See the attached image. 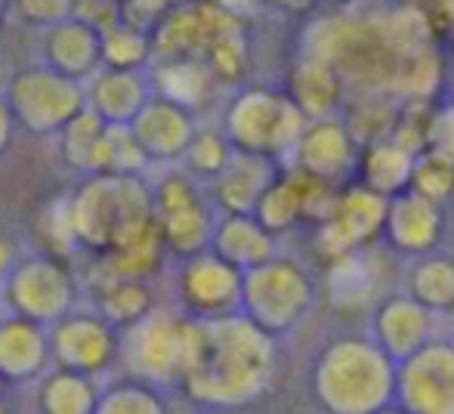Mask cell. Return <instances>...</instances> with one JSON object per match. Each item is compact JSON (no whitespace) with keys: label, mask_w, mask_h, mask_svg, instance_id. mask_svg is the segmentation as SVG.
Wrapping results in <instances>:
<instances>
[{"label":"cell","mask_w":454,"mask_h":414,"mask_svg":"<svg viewBox=\"0 0 454 414\" xmlns=\"http://www.w3.org/2000/svg\"><path fill=\"white\" fill-rule=\"evenodd\" d=\"M275 337L247 316L201 322L198 349L183 378L189 399L210 409H241L266 393L275 371Z\"/></svg>","instance_id":"6da1fadb"},{"label":"cell","mask_w":454,"mask_h":414,"mask_svg":"<svg viewBox=\"0 0 454 414\" xmlns=\"http://www.w3.org/2000/svg\"><path fill=\"white\" fill-rule=\"evenodd\" d=\"M399 365L371 337L343 334L318 349L309 393L322 414H377L395 402Z\"/></svg>","instance_id":"7a4b0ae2"},{"label":"cell","mask_w":454,"mask_h":414,"mask_svg":"<svg viewBox=\"0 0 454 414\" xmlns=\"http://www.w3.org/2000/svg\"><path fill=\"white\" fill-rule=\"evenodd\" d=\"M306 124L294 99L285 93V87H245L235 93V99L226 108V137L232 139L235 152L260 155L285 168L303 137Z\"/></svg>","instance_id":"3957f363"},{"label":"cell","mask_w":454,"mask_h":414,"mask_svg":"<svg viewBox=\"0 0 454 414\" xmlns=\"http://www.w3.org/2000/svg\"><path fill=\"white\" fill-rule=\"evenodd\" d=\"M318 301V285L297 257L278 254L270 263L245 272L241 316L272 334L275 340L306 322Z\"/></svg>","instance_id":"277c9868"},{"label":"cell","mask_w":454,"mask_h":414,"mask_svg":"<svg viewBox=\"0 0 454 414\" xmlns=\"http://www.w3.org/2000/svg\"><path fill=\"white\" fill-rule=\"evenodd\" d=\"M201 322L168 309H152L124 331L121 359L143 384H183L198 349Z\"/></svg>","instance_id":"5b68a950"},{"label":"cell","mask_w":454,"mask_h":414,"mask_svg":"<svg viewBox=\"0 0 454 414\" xmlns=\"http://www.w3.org/2000/svg\"><path fill=\"white\" fill-rule=\"evenodd\" d=\"M10 108L16 124L31 133H62L87 108L84 84L53 72L47 66H31L12 74Z\"/></svg>","instance_id":"8992f818"},{"label":"cell","mask_w":454,"mask_h":414,"mask_svg":"<svg viewBox=\"0 0 454 414\" xmlns=\"http://www.w3.org/2000/svg\"><path fill=\"white\" fill-rule=\"evenodd\" d=\"M4 297L12 316L37 324H56L72 312L74 278L59 257H28L4 282Z\"/></svg>","instance_id":"52a82bcc"},{"label":"cell","mask_w":454,"mask_h":414,"mask_svg":"<svg viewBox=\"0 0 454 414\" xmlns=\"http://www.w3.org/2000/svg\"><path fill=\"white\" fill-rule=\"evenodd\" d=\"M359 158H362V143L349 130L347 121L337 114V118H322L306 124L303 137H300L297 149H294L291 161L285 168L300 170L309 180L347 189L349 183H356Z\"/></svg>","instance_id":"ba28073f"},{"label":"cell","mask_w":454,"mask_h":414,"mask_svg":"<svg viewBox=\"0 0 454 414\" xmlns=\"http://www.w3.org/2000/svg\"><path fill=\"white\" fill-rule=\"evenodd\" d=\"M241 288H245V272L214 251H204L180 263L176 294L185 316L198 322H216L241 312Z\"/></svg>","instance_id":"9c48e42d"},{"label":"cell","mask_w":454,"mask_h":414,"mask_svg":"<svg viewBox=\"0 0 454 414\" xmlns=\"http://www.w3.org/2000/svg\"><path fill=\"white\" fill-rule=\"evenodd\" d=\"M395 402L411 414H454V337H433L402 362Z\"/></svg>","instance_id":"30bf717a"},{"label":"cell","mask_w":454,"mask_h":414,"mask_svg":"<svg viewBox=\"0 0 454 414\" xmlns=\"http://www.w3.org/2000/svg\"><path fill=\"white\" fill-rule=\"evenodd\" d=\"M50 353L59 368L93 378L112 365L121 347L114 324L106 322L99 312H68L50 328Z\"/></svg>","instance_id":"8fae6325"},{"label":"cell","mask_w":454,"mask_h":414,"mask_svg":"<svg viewBox=\"0 0 454 414\" xmlns=\"http://www.w3.org/2000/svg\"><path fill=\"white\" fill-rule=\"evenodd\" d=\"M445 226H449L445 207L408 189V192L389 199L380 241L399 257L418 260L439 251L445 238Z\"/></svg>","instance_id":"7c38bea8"},{"label":"cell","mask_w":454,"mask_h":414,"mask_svg":"<svg viewBox=\"0 0 454 414\" xmlns=\"http://www.w3.org/2000/svg\"><path fill=\"white\" fill-rule=\"evenodd\" d=\"M433 322H436V316L430 309L420 307L405 291H395V294H383L374 303L368 337L395 365H402V362L411 359L414 353H420L436 337L433 334V328H436Z\"/></svg>","instance_id":"4fadbf2b"},{"label":"cell","mask_w":454,"mask_h":414,"mask_svg":"<svg viewBox=\"0 0 454 414\" xmlns=\"http://www.w3.org/2000/svg\"><path fill=\"white\" fill-rule=\"evenodd\" d=\"M130 130L149 161L180 164L185 149H189V143H192V137L198 133V127H195L192 108H185L180 103H174V99H164L155 93V97L143 105V112L133 118Z\"/></svg>","instance_id":"5bb4252c"},{"label":"cell","mask_w":454,"mask_h":414,"mask_svg":"<svg viewBox=\"0 0 454 414\" xmlns=\"http://www.w3.org/2000/svg\"><path fill=\"white\" fill-rule=\"evenodd\" d=\"M285 93L303 112L306 121L337 118L343 108V99H347V78H343L334 62L306 53L287 72Z\"/></svg>","instance_id":"9a60e30c"},{"label":"cell","mask_w":454,"mask_h":414,"mask_svg":"<svg viewBox=\"0 0 454 414\" xmlns=\"http://www.w3.org/2000/svg\"><path fill=\"white\" fill-rule=\"evenodd\" d=\"M43 66L66 78L87 84L102 72V31L81 19L43 31Z\"/></svg>","instance_id":"2e32d148"},{"label":"cell","mask_w":454,"mask_h":414,"mask_svg":"<svg viewBox=\"0 0 454 414\" xmlns=\"http://www.w3.org/2000/svg\"><path fill=\"white\" fill-rule=\"evenodd\" d=\"M281 164L260 155L235 152L232 164L210 183V201L223 214H254L266 189L278 180Z\"/></svg>","instance_id":"e0dca14e"},{"label":"cell","mask_w":454,"mask_h":414,"mask_svg":"<svg viewBox=\"0 0 454 414\" xmlns=\"http://www.w3.org/2000/svg\"><path fill=\"white\" fill-rule=\"evenodd\" d=\"M53 359L50 353V331L22 316L0 318V378L31 380L43 378V368Z\"/></svg>","instance_id":"ac0fdd59"},{"label":"cell","mask_w":454,"mask_h":414,"mask_svg":"<svg viewBox=\"0 0 454 414\" xmlns=\"http://www.w3.org/2000/svg\"><path fill=\"white\" fill-rule=\"evenodd\" d=\"M210 251L229 260L235 269L251 272L278 257V238L254 214H223Z\"/></svg>","instance_id":"d6986e66"},{"label":"cell","mask_w":454,"mask_h":414,"mask_svg":"<svg viewBox=\"0 0 454 414\" xmlns=\"http://www.w3.org/2000/svg\"><path fill=\"white\" fill-rule=\"evenodd\" d=\"M87 90V108L99 114L106 124H133L143 105L149 103V84L139 72H114L102 68L84 84Z\"/></svg>","instance_id":"ffe728a7"},{"label":"cell","mask_w":454,"mask_h":414,"mask_svg":"<svg viewBox=\"0 0 454 414\" xmlns=\"http://www.w3.org/2000/svg\"><path fill=\"white\" fill-rule=\"evenodd\" d=\"M414 161H418V152H411L405 143L393 137L377 139V143L362 145L356 183H362L364 189L383 195V199H395L411 189Z\"/></svg>","instance_id":"44dd1931"},{"label":"cell","mask_w":454,"mask_h":414,"mask_svg":"<svg viewBox=\"0 0 454 414\" xmlns=\"http://www.w3.org/2000/svg\"><path fill=\"white\" fill-rule=\"evenodd\" d=\"M155 216H158V226H161L164 251H170L174 257L180 260L198 257V254L210 251V245H214V232L220 216H216L210 195L174 210H164V214Z\"/></svg>","instance_id":"7402d4cb"},{"label":"cell","mask_w":454,"mask_h":414,"mask_svg":"<svg viewBox=\"0 0 454 414\" xmlns=\"http://www.w3.org/2000/svg\"><path fill=\"white\" fill-rule=\"evenodd\" d=\"M405 294L414 297L433 316L454 312V254L433 251L427 257L411 260L405 269Z\"/></svg>","instance_id":"603a6c76"},{"label":"cell","mask_w":454,"mask_h":414,"mask_svg":"<svg viewBox=\"0 0 454 414\" xmlns=\"http://www.w3.org/2000/svg\"><path fill=\"white\" fill-rule=\"evenodd\" d=\"M216 78L204 59H161L155 68V93L195 112L214 93Z\"/></svg>","instance_id":"cb8c5ba5"},{"label":"cell","mask_w":454,"mask_h":414,"mask_svg":"<svg viewBox=\"0 0 454 414\" xmlns=\"http://www.w3.org/2000/svg\"><path fill=\"white\" fill-rule=\"evenodd\" d=\"M260 223L278 238V235L291 232L294 226L306 223V195H303V174L294 168H281L278 180L266 189L254 210Z\"/></svg>","instance_id":"d4e9b609"},{"label":"cell","mask_w":454,"mask_h":414,"mask_svg":"<svg viewBox=\"0 0 454 414\" xmlns=\"http://www.w3.org/2000/svg\"><path fill=\"white\" fill-rule=\"evenodd\" d=\"M37 399H41V414H96V405H99L93 378L66 371V368L43 374Z\"/></svg>","instance_id":"484cf974"},{"label":"cell","mask_w":454,"mask_h":414,"mask_svg":"<svg viewBox=\"0 0 454 414\" xmlns=\"http://www.w3.org/2000/svg\"><path fill=\"white\" fill-rule=\"evenodd\" d=\"M232 158H235V145L223 127H198V133L192 137L180 164L185 174L195 176L201 186H210L232 164Z\"/></svg>","instance_id":"4316f807"},{"label":"cell","mask_w":454,"mask_h":414,"mask_svg":"<svg viewBox=\"0 0 454 414\" xmlns=\"http://www.w3.org/2000/svg\"><path fill=\"white\" fill-rule=\"evenodd\" d=\"M152 312V291L143 278H114L99 288V316L114 328H133Z\"/></svg>","instance_id":"83f0119b"},{"label":"cell","mask_w":454,"mask_h":414,"mask_svg":"<svg viewBox=\"0 0 454 414\" xmlns=\"http://www.w3.org/2000/svg\"><path fill=\"white\" fill-rule=\"evenodd\" d=\"M155 53L152 35L137 31L130 25L118 22L102 35V68H114V72H139Z\"/></svg>","instance_id":"f1b7e54d"},{"label":"cell","mask_w":454,"mask_h":414,"mask_svg":"<svg viewBox=\"0 0 454 414\" xmlns=\"http://www.w3.org/2000/svg\"><path fill=\"white\" fill-rule=\"evenodd\" d=\"M106 127L108 124L99 114L84 108V112L62 130V155H66V161L72 164L74 170L93 174V158H96V149H99L102 137H106Z\"/></svg>","instance_id":"f546056e"},{"label":"cell","mask_w":454,"mask_h":414,"mask_svg":"<svg viewBox=\"0 0 454 414\" xmlns=\"http://www.w3.org/2000/svg\"><path fill=\"white\" fill-rule=\"evenodd\" d=\"M411 192L424 195V199L436 201V205H449L454 199V158L442 152H420L414 161L411 174Z\"/></svg>","instance_id":"4dcf8cb0"},{"label":"cell","mask_w":454,"mask_h":414,"mask_svg":"<svg viewBox=\"0 0 454 414\" xmlns=\"http://www.w3.org/2000/svg\"><path fill=\"white\" fill-rule=\"evenodd\" d=\"M204 62L210 66L214 78L223 81V84H239V81H245L247 68H251V47H247L245 25L229 31V35H223L220 41L210 47Z\"/></svg>","instance_id":"1f68e13d"},{"label":"cell","mask_w":454,"mask_h":414,"mask_svg":"<svg viewBox=\"0 0 454 414\" xmlns=\"http://www.w3.org/2000/svg\"><path fill=\"white\" fill-rule=\"evenodd\" d=\"M96 414H168V405L149 384L137 380V384H121L99 396Z\"/></svg>","instance_id":"d6a6232c"},{"label":"cell","mask_w":454,"mask_h":414,"mask_svg":"<svg viewBox=\"0 0 454 414\" xmlns=\"http://www.w3.org/2000/svg\"><path fill=\"white\" fill-rule=\"evenodd\" d=\"M81 0H12L16 12L22 16V22L37 25V28H53L68 19H74Z\"/></svg>","instance_id":"836d02e7"},{"label":"cell","mask_w":454,"mask_h":414,"mask_svg":"<svg viewBox=\"0 0 454 414\" xmlns=\"http://www.w3.org/2000/svg\"><path fill=\"white\" fill-rule=\"evenodd\" d=\"M427 149L442 152V155L454 158V103L436 112V118H433L430 145H427Z\"/></svg>","instance_id":"e575fe53"},{"label":"cell","mask_w":454,"mask_h":414,"mask_svg":"<svg viewBox=\"0 0 454 414\" xmlns=\"http://www.w3.org/2000/svg\"><path fill=\"white\" fill-rule=\"evenodd\" d=\"M260 6H270V10H278L285 16H306L318 6V0H257Z\"/></svg>","instance_id":"d590c367"},{"label":"cell","mask_w":454,"mask_h":414,"mask_svg":"<svg viewBox=\"0 0 454 414\" xmlns=\"http://www.w3.org/2000/svg\"><path fill=\"white\" fill-rule=\"evenodd\" d=\"M19 263H22V260H19V251H16V245H12V238L0 232V282H6Z\"/></svg>","instance_id":"8d00e7d4"},{"label":"cell","mask_w":454,"mask_h":414,"mask_svg":"<svg viewBox=\"0 0 454 414\" xmlns=\"http://www.w3.org/2000/svg\"><path fill=\"white\" fill-rule=\"evenodd\" d=\"M210 4H216V6H220V10H226L229 16L245 19L247 12H254V6H257V0H210Z\"/></svg>","instance_id":"74e56055"},{"label":"cell","mask_w":454,"mask_h":414,"mask_svg":"<svg viewBox=\"0 0 454 414\" xmlns=\"http://www.w3.org/2000/svg\"><path fill=\"white\" fill-rule=\"evenodd\" d=\"M12 124H16V118H12V108H10L6 99H0V152L6 149V143H10Z\"/></svg>","instance_id":"f35d334b"},{"label":"cell","mask_w":454,"mask_h":414,"mask_svg":"<svg viewBox=\"0 0 454 414\" xmlns=\"http://www.w3.org/2000/svg\"><path fill=\"white\" fill-rule=\"evenodd\" d=\"M377 414H411V411H405L399 402H393V405H387V409H383V411H377Z\"/></svg>","instance_id":"ab89813d"},{"label":"cell","mask_w":454,"mask_h":414,"mask_svg":"<svg viewBox=\"0 0 454 414\" xmlns=\"http://www.w3.org/2000/svg\"><path fill=\"white\" fill-rule=\"evenodd\" d=\"M6 10H10V0H0V25H4V19H6Z\"/></svg>","instance_id":"60d3db41"},{"label":"cell","mask_w":454,"mask_h":414,"mask_svg":"<svg viewBox=\"0 0 454 414\" xmlns=\"http://www.w3.org/2000/svg\"><path fill=\"white\" fill-rule=\"evenodd\" d=\"M164 4H168L170 10H176V6H185V4H192V0H164Z\"/></svg>","instance_id":"b9f144b4"},{"label":"cell","mask_w":454,"mask_h":414,"mask_svg":"<svg viewBox=\"0 0 454 414\" xmlns=\"http://www.w3.org/2000/svg\"><path fill=\"white\" fill-rule=\"evenodd\" d=\"M0 414H10V411H6V405H4V402H0Z\"/></svg>","instance_id":"7bdbcfd3"},{"label":"cell","mask_w":454,"mask_h":414,"mask_svg":"<svg viewBox=\"0 0 454 414\" xmlns=\"http://www.w3.org/2000/svg\"><path fill=\"white\" fill-rule=\"evenodd\" d=\"M337 4H353V0H337Z\"/></svg>","instance_id":"ee69618b"},{"label":"cell","mask_w":454,"mask_h":414,"mask_svg":"<svg viewBox=\"0 0 454 414\" xmlns=\"http://www.w3.org/2000/svg\"><path fill=\"white\" fill-rule=\"evenodd\" d=\"M449 318H451V324H454V312H451V316H449Z\"/></svg>","instance_id":"f6af8a7d"},{"label":"cell","mask_w":454,"mask_h":414,"mask_svg":"<svg viewBox=\"0 0 454 414\" xmlns=\"http://www.w3.org/2000/svg\"><path fill=\"white\" fill-rule=\"evenodd\" d=\"M118 4H121V0H118Z\"/></svg>","instance_id":"bcb514c9"}]
</instances>
